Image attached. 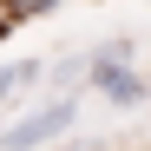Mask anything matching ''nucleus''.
Returning a JSON list of instances; mask_svg holds the SVG:
<instances>
[{"mask_svg": "<svg viewBox=\"0 0 151 151\" xmlns=\"http://www.w3.org/2000/svg\"><path fill=\"white\" fill-rule=\"evenodd\" d=\"M72 118H79V99L72 92H53L46 105L20 112L13 125H0V151H40V145H59L72 132Z\"/></svg>", "mask_w": 151, "mask_h": 151, "instance_id": "1", "label": "nucleus"}, {"mask_svg": "<svg viewBox=\"0 0 151 151\" xmlns=\"http://www.w3.org/2000/svg\"><path fill=\"white\" fill-rule=\"evenodd\" d=\"M40 79H46V59H13V66H0V105L20 99V92H33Z\"/></svg>", "mask_w": 151, "mask_h": 151, "instance_id": "2", "label": "nucleus"}, {"mask_svg": "<svg viewBox=\"0 0 151 151\" xmlns=\"http://www.w3.org/2000/svg\"><path fill=\"white\" fill-rule=\"evenodd\" d=\"M46 7H59V0H13V27H20L27 13H46Z\"/></svg>", "mask_w": 151, "mask_h": 151, "instance_id": "3", "label": "nucleus"}]
</instances>
